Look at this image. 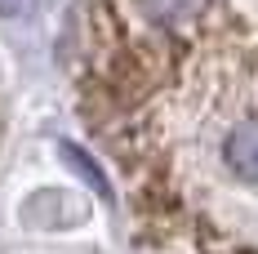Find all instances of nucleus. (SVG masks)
Returning <instances> with one entry per match:
<instances>
[{"label":"nucleus","instance_id":"1","mask_svg":"<svg viewBox=\"0 0 258 254\" xmlns=\"http://www.w3.org/2000/svg\"><path fill=\"white\" fill-rule=\"evenodd\" d=\"M218 161H223V170H227L236 183L258 187V112L245 116V121H236V125L223 134Z\"/></svg>","mask_w":258,"mask_h":254},{"label":"nucleus","instance_id":"2","mask_svg":"<svg viewBox=\"0 0 258 254\" xmlns=\"http://www.w3.org/2000/svg\"><path fill=\"white\" fill-rule=\"evenodd\" d=\"M138 5H143V14H147L152 23H165V27L191 23V18L205 9V0H138Z\"/></svg>","mask_w":258,"mask_h":254},{"label":"nucleus","instance_id":"3","mask_svg":"<svg viewBox=\"0 0 258 254\" xmlns=\"http://www.w3.org/2000/svg\"><path fill=\"white\" fill-rule=\"evenodd\" d=\"M58 152H62V161H72V170H76V174L85 178V183H89V187H94L98 196H107V178H103V170H98V165H94L89 156L80 152L76 143H58Z\"/></svg>","mask_w":258,"mask_h":254},{"label":"nucleus","instance_id":"4","mask_svg":"<svg viewBox=\"0 0 258 254\" xmlns=\"http://www.w3.org/2000/svg\"><path fill=\"white\" fill-rule=\"evenodd\" d=\"M0 14L5 18H31L36 14V0H0Z\"/></svg>","mask_w":258,"mask_h":254}]
</instances>
